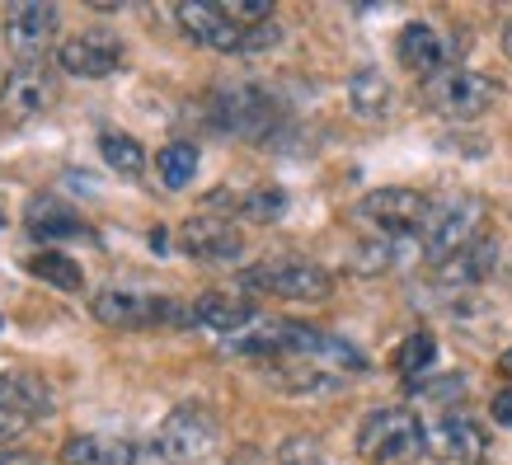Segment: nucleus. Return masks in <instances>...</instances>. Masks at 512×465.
<instances>
[{
  "instance_id": "nucleus-1",
  "label": "nucleus",
  "mask_w": 512,
  "mask_h": 465,
  "mask_svg": "<svg viewBox=\"0 0 512 465\" xmlns=\"http://www.w3.org/2000/svg\"><path fill=\"white\" fill-rule=\"evenodd\" d=\"M221 442V423L207 404H179L137 451V465H198Z\"/></svg>"
},
{
  "instance_id": "nucleus-2",
  "label": "nucleus",
  "mask_w": 512,
  "mask_h": 465,
  "mask_svg": "<svg viewBox=\"0 0 512 465\" xmlns=\"http://www.w3.org/2000/svg\"><path fill=\"white\" fill-rule=\"evenodd\" d=\"M357 451L372 465H409L428 451V428L414 409H372L357 428Z\"/></svg>"
},
{
  "instance_id": "nucleus-3",
  "label": "nucleus",
  "mask_w": 512,
  "mask_h": 465,
  "mask_svg": "<svg viewBox=\"0 0 512 465\" xmlns=\"http://www.w3.org/2000/svg\"><path fill=\"white\" fill-rule=\"evenodd\" d=\"M207 118H212V127L231 132V137L268 141L273 137V127H278V118H282V109L264 85L235 80V85L212 90V99H207Z\"/></svg>"
},
{
  "instance_id": "nucleus-4",
  "label": "nucleus",
  "mask_w": 512,
  "mask_h": 465,
  "mask_svg": "<svg viewBox=\"0 0 512 465\" xmlns=\"http://www.w3.org/2000/svg\"><path fill=\"white\" fill-rule=\"evenodd\" d=\"M94 320L109 329H151V325H193V306L165 292H132V287H104L90 301Z\"/></svg>"
},
{
  "instance_id": "nucleus-5",
  "label": "nucleus",
  "mask_w": 512,
  "mask_h": 465,
  "mask_svg": "<svg viewBox=\"0 0 512 465\" xmlns=\"http://www.w3.org/2000/svg\"><path fill=\"white\" fill-rule=\"evenodd\" d=\"M498 94H503V85L484 71H470V66H447L433 80H423V104L451 123H470V118L489 113L498 104Z\"/></svg>"
},
{
  "instance_id": "nucleus-6",
  "label": "nucleus",
  "mask_w": 512,
  "mask_h": 465,
  "mask_svg": "<svg viewBox=\"0 0 512 465\" xmlns=\"http://www.w3.org/2000/svg\"><path fill=\"white\" fill-rule=\"evenodd\" d=\"M57 104V71L47 57H24L5 71L0 85V127H24Z\"/></svg>"
},
{
  "instance_id": "nucleus-7",
  "label": "nucleus",
  "mask_w": 512,
  "mask_h": 465,
  "mask_svg": "<svg viewBox=\"0 0 512 465\" xmlns=\"http://www.w3.org/2000/svg\"><path fill=\"white\" fill-rule=\"evenodd\" d=\"M245 292L282 296V301H329L334 296V278L329 268L311 264V259H264L240 273Z\"/></svg>"
},
{
  "instance_id": "nucleus-8",
  "label": "nucleus",
  "mask_w": 512,
  "mask_h": 465,
  "mask_svg": "<svg viewBox=\"0 0 512 465\" xmlns=\"http://www.w3.org/2000/svg\"><path fill=\"white\" fill-rule=\"evenodd\" d=\"M484 217V202L470 198V193H456V198H433V212L423 221V231L414 235L423 249V259L442 264L447 254L466 249L475 240V221Z\"/></svg>"
},
{
  "instance_id": "nucleus-9",
  "label": "nucleus",
  "mask_w": 512,
  "mask_h": 465,
  "mask_svg": "<svg viewBox=\"0 0 512 465\" xmlns=\"http://www.w3.org/2000/svg\"><path fill=\"white\" fill-rule=\"evenodd\" d=\"M357 221L376 226L381 235H395V240H414L423 231V221L433 212V198L419 193V188H376L353 207Z\"/></svg>"
},
{
  "instance_id": "nucleus-10",
  "label": "nucleus",
  "mask_w": 512,
  "mask_h": 465,
  "mask_svg": "<svg viewBox=\"0 0 512 465\" xmlns=\"http://www.w3.org/2000/svg\"><path fill=\"white\" fill-rule=\"evenodd\" d=\"M52 414V390L29 372L0 376V447L15 442L19 433H29L33 423H43Z\"/></svg>"
},
{
  "instance_id": "nucleus-11",
  "label": "nucleus",
  "mask_w": 512,
  "mask_h": 465,
  "mask_svg": "<svg viewBox=\"0 0 512 465\" xmlns=\"http://www.w3.org/2000/svg\"><path fill=\"white\" fill-rule=\"evenodd\" d=\"M57 66L76 80H104L123 66V38L109 29L71 33V38L57 47Z\"/></svg>"
},
{
  "instance_id": "nucleus-12",
  "label": "nucleus",
  "mask_w": 512,
  "mask_h": 465,
  "mask_svg": "<svg viewBox=\"0 0 512 465\" xmlns=\"http://www.w3.org/2000/svg\"><path fill=\"white\" fill-rule=\"evenodd\" d=\"M179 249L198 264H235L245 254V235L231 217H188L179 226Z\"/></svg>"
},
{
  "instance_id": "nucleus-13",
  "label": "nucleus",
  "mask_w": 512,
  "mask_h": 465,
  "mask_svg": "<svg viewBox=\"0 0 512 465\" xmlns=\"http://www.w3.org/2000/svg\"><path fill=\"white\" fill-rule=\"evenodd\" d=\"M264 376L268 386L282 390V395H334V390H343L353 381V376L320 367L311 357H273V362H264Z\"/></svg>"
},
{
  "instance_id": "nucleus-14",
  "label": "nucleus",
  "mask_w": 512,
  "mask_h": 465,
  "mask_svg": "<svg viewBox=\"0 0 512 465\" xmlns=\"http://www.w3.org/2000/svg\"><path fill=\"white\" fill-rule=\"evenodd\" d=\"M494 264H498V245L494 240H470L466 249H456V254H447L442 264H433V287L437 292H470V287H480L489 273H494Z\"/></svg>"
},
{
  "instance_id": "nucleus-15",
  "label": "nucleus",
  "mask_w": 512,
  "mask_h": 465,
  "mask_svg": "<svg viewBox=\"0 0 512 465\" xmlns=\"http://www.w3.org/2000/svg\"><path fill=\"white\" fill-rule=\"evenodd\" d=\"M395 52H400V66L404 71H414V76L433 80L437 71H447L451 57H456V43H451L442 29H433V24H404L400 29V43H395Z\"/></svg>"
},
{
  "instance_id": "nucleus-16",
  "label": "nucleus",
  "mask_w": 512,
  "mask_h": 465,
  "mask_svg": "<svg viewBox=\"0 0 512 465\" xmlns=\"http://www.w3.org/2000/svg\"><path fill=\"white\" fill-rule=\"evenodd\" d=\"M428 451H437L442 461L456 465H480L489 456V437L470 414H442V419L428 428Z\"/></svg>"
},
{
  "instance_id": "nucleus-17",
  "label": "nucleus",
  "mask_w": 512,
  "mask_h": 465,
  "mask_svg": "<svg viewBox=\"0 0 512 465\" xmlns=\"http://www.w3.org/2000/svg\"><path fill=\"white\" fill-rule=\"evenodd\" d=\"M174 19H179V29H184L193 43L212 47V52H245V33L249 29H240L221 5H179Z\"/></svg>"
},
{
  "instance_id": "nucleus-18",
  "label": "nucleus",
  "mask_w": 512,
  "mask_h": 465,
  "mask_svg": "<svg viewBox=\"0 0 512 465\" xmlns=\"http://www.w3.org/2000/svg\"><path fill=\"white\" fill-rule=\"evenodd\" d=\"M24 226H29L33 240H76V235H90L76 207H66V202L52 198V193H33V198L24 202Z\"/></svg>"
},
{
  "instance_id": "nucleus-19",
  "label": "nucleus",
  "mask_w": 512,
  "mask_h": 465,
  "mask_svg": "<svg viewBox=\"0 0 512 465\" xmlns=\"http://www.w3.org/2000/svg\"><path fill=\"white\" fill-rule=\"evenodd\" d=\"M259 320V310L249 306L245 296H226V292H202L198 301H193V325L212 329V334H221V339H231V334H240V329H249Z\"/></svg>"
},
{
  "instance_id": "nucleus-20",
  "label": "nucleus",
  "mask_w": 512,
  "mask_h": 465,
  "mask_svg": "<svg viewBox=\"0 0 512 465\" xmlns=\"http://www.w3.org/2000/svg\"><path fill=\"white\" fill-rule=\"evenodd\" d=\"M137 451L127 437H109V433H76L62 442V465H137Z\"/></svg>"
},
{
  "instance_id": "nucleus-21",
  "label": "nucleus",
  "mask_w": 512,
  "mask_h": 465,
  "mask_svg": "<svg viewBox=\"0 0 512 465\" xmlns=\"http://www.w3.org/2000/svg\"><path fill=\"white\" fill-rule=\"evenodd\" d=\"M348 109L362 123H386L390 113H395V90H390V80L376 66H357L353 76H348Z\"/></svg>"
},
{
  "instance_id": "nucleus-22",
  "label": "nucleus",
  "mask_w": 512,
  "mask_h": 465,
  "mask_svg": "<svg viewBox=\"0 0 512 465\" xmlns=\"http://www.w3.org/2000/svg\"><path fill=\"white\" fill-rule=\"evenodd\" d=\"M52 33H57V5H15L10 10V38H15L19 52L43 57Z\"/></svg>"
},
{
  "instance_id": "nucleus-23",
  "label": "nucleus",
  "mask_w": 512,
  "mask_h": 465,
  "mask_svg": "<svg viewBox=\"0 0 512 465\" xmlns=\"http://www.w3.org/2000/svg\"><path fill=\"white\" fill-rule=\"evenodd\" d=\"M404 254H423L419 240H395V235H376V240H367V245L353 249V273H362V278H376V273H390V268L400 264Z\"/></svg>"
},
{
  "instance_id": "nucleus-24",
  "label": "nucleus",
  "mask_w": 512,
  "mask_h": 465,
  "mask_svg": "<svg viewBox=\"0 0 512 465\" xmlns=\"http://www.w3.org/2000/svg\"><path fill=\"white\" fill-rule=\"evenodd\" d=\"M24 268H29L38 282L57 287V292H85V273H80V264L71 254H62V249H38V254L24 259Z\"/></svg>"
},
{
  "instance_id": "nucleus-25",
  "label": "nucleus",
  "mask_w": 512,
  "mask_h": 465,
  "mask_svg": "<svg viewBox=\"0 0 512 465\" xmlns=\"http://www.w3.org/2000/svg\"><path fill=\"white\" fill-rule=\"evenodd\" d=\"M217 202H231L235 217L245 221H278L282 212H287V193L282 188H249V193H235V198H226V193H217Z\"/></svg>"
},
{
  "instance_id": "nucleus-26",
  "label": "nucleus",
  "mask_w": 512,
  "mask_h": 465,
  "mask_svg": "<svg viewBox=\"0 0 512 465\" xmlns=\"http://www.w3.org/2000/svg\"><path fill=\"white\" fill-rule=\"evenodd\" d=\"M156 170H160V179H165V188H188L193 174H198V146H193V141H170V146L156 155Z\"/></svg>"
},
{
  "instance_id": "nucleus-27",
  "label": "nucleus",
  "mask_w": 512,
  "mask_h": 465,
  "mask_svg": "<svg viewBox=\"0 0 512 465\" xmlns=\"http://www.w3.org/2000/svg\"><path fill=\"white\" fill-rule=\"evenodd\" d=\"M99 151H104V160H109L118 174H127V179H137V174L146 170V151H141V141L127 137V132H99Z\"/></svg>"
},
{
  "instance_id": "nucleus-28",
  "label": "nucleus",
  "mask_w": 512,
  "mask_h": 465,
  "mask_svg": "<svg viewBox=\"0 0 512 465\" xmlns=\"http://www.w3.org/2000/svg\"><path fill=\"white\" fill-rule=\"evenodd\" d=\"M433 357H437V339L428 334V329H419V334H409V339L395 348V372L423 376L428 367H433Z\"/></svg>"
},
{
  "instance_id": "nucleus-29",
  "label": "nucleus",
  "mask_w": 512,
  "mask_h": 465,
  "mask_svg": "<svg viewBox=\"0 0 512 465\" xmlns=\"http://www.w3.org/2000/svg\"><path fill=\"white\" fill-rule=\"evenodd\" d=\"M489 409H494V423H498V428H512V386L498 390Z\"/></svg>"
},
{
  "instance_id": "nucleus-30",
  "label": "nucleus",
  "mask_w": 512,
  "mask_h": 465,
  "mask_svg": "<svg viewBox=\"0 0 512 465\" xmlns=\"http://www.w3.org/2000/svg\"><path fill=\"white\" fill-rule=\"evenodd\" d=\"M282 465H320V456L311 451V442H292L287 456H282Z\"/></svg>"
},
{
  "instance_id": "nucleus-31",
  "label": "nucleus",
  "mask_w": 512,
  "mask_h": 465,
  "mask_svg": "<svg viewBox=\"0 0 512 465\" xmlns=\"http://www.w3.org/2000/svg\"><path fill=\"white\" fill-rule=\"evenodd\" d=\"M0 465H33V456H24V451H0Z\"/></svg>"
},
{
  "instance_id": "nucleus-32",
  "label": "nucleus",
  "mask_w": 512,
  "mask_h": 465,
  "mask_svg": "<svg viewBox=\"0 0 512 465\" xmlns=\"http://www.w3.org/2000/svg\"><path fill=\"white\" fill-rule=\"evenodd\" d=\"M498 367H503V372L512 376V348H508V353H503V357H498Z\"/></svg>"
},
{
  "instance_id": "nucleus-33",
  "label": "nucleus",
  "mask_w": 512,
  "mask_h": 465,
  "mask_svg": "<svg viewBox=\"0 0 512 465\" xmlns=\"http://www.w3.org/2000/svg\"><path fill=\"white\" fill-rule=\"evenodd\" d=\"M508 47H512V24H508Z\"/></svg>"
}]
</instances>
